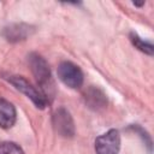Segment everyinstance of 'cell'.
<instances>
[{
  "label": "cell",
  "mask_w": 154,
  "mask_h": 154,
  "mask_svg": "<svg viewBox=\"0 0 154 154\" xmlns=\"http://www.w3.org/2000/svg\"><path fill=\"white\" fill-rule=\"evenodd\" d=\"M28 60H29L31 72L36 78V82L40 84V87L43 90L42 94L45 95L46 99L47 96L49 97L53 90V81H52L51 70H49L47 61L45 60V58H42L37 53H31Z\"/></svg>",
  "instance_id": "cell-1"
},
{
  "label": "cell",
  "mask_w": 154,
  "mask_h": 154,
  "mask_svg": "<svg viewBox=\"0 0 154 154\" xmlns=\"http://www.w3.org/2000/svg\"><path fill=\"white\" fill-rule=\"evenodd\" d=\"M17 90H19L22 94H24L28 99H30L32 101V103L37 107L43 109L47 106V99L45 97V95L38 91L29 81H26L23 76H17V75H10L7 77H5Z\"/></svg>",
  "instance_id": "cell-2"
},
{
  "label": "cell",
  "mask_w": 154,
  "mask_h": 154,
  "mask_svg": "<svg viewBox=\"0 0 154 154\" xmlns=\"http://www.w3.org/2000/svg\"><path fill=\"white\" fill-rule=\"evenodd\" d=\"M59 79L71 89H78L83 84V72L82 70L71 61H63L58 66Z\"/></svg>",
  "instance_id": "cell-3"
},
{
  "label": "cell",
  "mask_w": 154,
  "mask_h": 154,
  "mask_svg": "<svg viewBox=\"0 0 154 154\" xmlns=\"http://www.w3.org/2000/svg\"><path fill=\"white\" fill-rule=\"evenodd\" d=\"M120 149V135L118 130L111 129L95 140L96 154H118Z\"/></svg>",
  "instance_id": "cell-4"
},
{
  "label": "cell",
  "mask_w": 154,
  "mask_h": 154,
  "mask_svg": "<svg viewBox=\"0 0 154 154\" xmlns=\"http://www.w3.org/2000/svg\"><path fill=\"white\" fill-rule=\"evenodd\" d=\"M53 126L63 137H72L75 135V124L70 112L65 107H59L53 114Z\"/></svg>",
  "instance_id": "cell-5"
},
{
  "label": "cell",
  "mask_w": 154,
  "mask_h": 154,
  "mask_svg": "<svg viewBox=\"0 0 154 154\" xmlns=\"http://www.w3.org/2000/svg\"><path fill=\"white\" fill-rule=\"evenodd\" d=\"M32 31H34L32 26L23 23H16L6 26L2 31V35L8 42H19L26 40Z\"/></svg>",
  "instance_id": "cell-6"
},
{
  "label": "cell",
  "mask_w": 154,
  "mask_h": 154,
  "mask_svg": "<svg viewBox=\"0 0 154 154\" xmlns=\"http://www.w3.org/2000/svg\"><path fill=\"white\" fill-rule=\"evenodd\" d=\"M17 113L14 106L6 99L0 97V128L10 129L14 125Z\"/></svg>",
  "instance_id": "cell-7"
},
{
  "label": "cell",
  "mask_w": 154,
  "mask_h": 154,
  "mask_svg": "<svg viewBox=\"0 0 154 154\" xmlns=\"http://www.w3.org/2000/svg\"><path fill=\"white\" fill-rule=\"evenodd\" d=\"M84 100L89 108L99 111L107 105V97L102 90L96 87H90L84 93Z\"/></svg>",
  "instance_id": "cell-8"
},
{
  "label": "cell",
  "mask_w": 154,
  "mask_h": 154,
  "mask_svg": "<svg viewBox=\"0 0 154 154\" xmlns=\"http://www.w3.org/2000/svg\"><path fill=\"white\" fill-rule=\"evenodd\" d=\"M130 41H131V43H132L138 51H141V52H143V53H146V54H148V55H153V53H154V46H153L152 42L141 38V37H140L137 34H135V32H130Z\"/></svg>",
  "instance_id": "cell-9"
},
{
  "label": "cell",
  "mask_w": 154,
  "mask_h": 154,
  "mask_svg": "<svg viewBox=\"0 0 154 154\" xmlns=\"http://www.w3.org/2000/svg\"><path fill=\"white\" fill-rule=\"evenodd\" d=\"M0 154H24L23 149L14 142H0Z\"/></svg>",
  "instance_id": "cell-10"
},
{
  "label": "cell",
  "mask_w": 154,
  "mask_h": 154,
  "mask_svg": "<svg viewBox=\"0 0 154 154\" xmlns=\"http://www.w3.org/2000/svg\"><path fill=\"white\" fill-rule=\"evenodd\" d=\"M132 129H134V131H136L137 134H140V136L142 137V140L144 141V144H147L148 146V148H149V150L152 149V141H150V137H149V135L147 134V131H144L141 126H138V125H135V126H132Z\"/></svg>",
  "instance_id": "cell-11"
}]
</instances>
